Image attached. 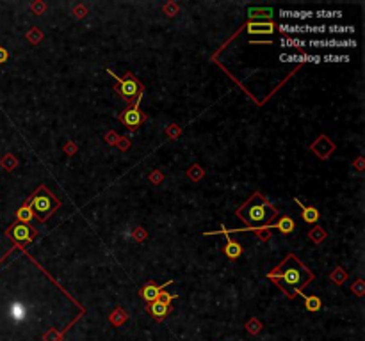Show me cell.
Wrapping results in <instances>:
<instances>
[{"instance_id": "16", "label": "cell", "mask_w": 365, "mask_h": 341, "mask_svg": "<svg viewBox=\"0 0 365 341\" xmlns=\"http://www.w3.org/2000/svg\"><path fill=\"white\" fill-rule=\"evenodd\" d=\"M250 18H273V9H250Z\"/></svg>"}, {"instance_id": "17", "label": "cell", "mask_w": 365, "mask_h": 341, "mask_svg": "<svg viewBox=\"0 0 365 341\" xmlns=\"http://www.w3.org/2000/svg\"><path fill=\"white\" fill-rule=\"evenodd\" d=\"M282 16H289V18H308V16H312V13H289V11H283Z\"/></svg>"}, {"instance_id": "2", "label": "cell", "mask_w": 365, "mask_h": 341, "mask_svg": "<svg viewBox=\"0 0 365 341\" xmlns=\"http://www.w3.org/2000/svg\"><path fill=\"white\" fill-rule=\"evenodd\" d=\"M237 215L250 226V229H262V227L269 229L278 212L269 201L264 199L262 194L257 192L246 201L244 206L237 210Z\"/></svg>"}, {"instance_id": "1", "label": "cell", "mask_w": 365, "mask_h": 341, "mask_svg": "<svg viewBox=\"0 0 365 341\" xmlns=\"http://www.w3.org/2000/svg\"><path fill=\"white\" fill-rule=\"evenodd\" d=\"M267 277L271 279V281H275L276 286L287 297L294 298L298 293H301L303 288L308 286V282L314 279V274L296 256L289 254L275 270H271L267 274Z\"/></svg>"}, {"instance_id": "18", "label": "cell", "mask_w": 365, "mask_h": 341, "mask_svg": "<svg viewBox=\"0 0 365 341\" xmlns=\"http://www.w3.org/2000/svg\"><path fill=\"white\" fill-rule=\"evenodd\" d=\"M173 298H177V295H171V293H164V291H161V295H159V298H157V300L164 302V304H169V302H171Z\"/></svg>"}, {"instance_id": "7", "label": "cell", "mask_w": 365, "mask_h": 341, "mask_svg": "<svg viewBox=\"0 0 365 341\" xmlns=\"http://www.w3.org/2000/svg\"><path fill=\"white\" fill-rule=\"evenodd\" d=\"M166 284H168V282H166ZM166 284H153V282H146L145 286H143V290H141V297L145 298L146 302L157 300L159 295H161V291L164 290Z\"/></svg>"}, {"instance_id": "5", "label": "cell", "mask_w": 365, "mask_h": 341, "mask_svg": "<svg viewBox=\"0 0 365 341\" xmlns=\"http://www.w3.org/2000/svg\"><path fill=\"white\" fill-rule=\"evenodd\" d=\"M139 103H141V98H138L129 109L123 110V112L119 114V121H121L125 126H129V128H136V126H139L141 123H145V119H146L145 114H143L141 109H139Z\"/></svg>"}, {"instance_id": "10", "label": "cell", "mask_w": 365, "mask_h": 341, "mask_svg": "<svg viewBox=\"0 0 365 341\" xmlns=\"http://www.w3.org/2000/svg\"><path fill=\"white\" fill-rule=\"evenodd\" d=\"M248 32L250 34H273L275 27H273V24H267V22H264V24H250L248 25Z\"/></svg>"}, {"instance_id": "12", "label": "cell", "mask_w": 365, "mask_h": 341, "mask_svg": "<svg viewBox=\"0 0 365 341\" xmlns=\"http://www.w3.org/2000/svg\"><path fill=\"white\" fill-rule=\"evenodd\" d=\"M226 242H228V243H226V245H224V254H226L230 259L239 258L240 252H242V247H240L239 243H237L235 240H232V238H228Z\"/></svg>"}, {"instance_id": "6", "label": "cell", "mask_w": 365, "mask_h": 341, "mask_svg": "<svg viewBox=\"0 0 365 341\" xmlns=\"http://www.w3.org/2000/svg\"><path fill=\"white\" fill-rule=\"evenodd\" d=\"M36 229H32L29 224H22V222H16L11 226L9 229V236H11L15 242L22 243V245H27V243L32 242V238L36 236Z\"/></svg>"}, {"instance_id": "19", "label": "cell", "mask_w": 365, "mask_h": 341, "mask_svg": "<svg viewBox=\"0 0 365 341\" xmlns=\"http://www.w3.org/2000/svg\"><path fill=\"white\" fill-rule=\"evenodd\" d=\"M8 57H9L8 50H6V48H0V64H4L6 61H8Z\"/></svg>"}, {"instance_id": "9", "label": "cell", "mask_w": 365, "mask_h": 341, "mask_svg": "<svg viewBox=\"0 0 365 341\" xmlns=\"http://www.w3.org/2000/svg\"><path fill=\"white\" fill-rule=\"evenodd\" d=\"M296 204L301 206V213H303V220L308 224H315L319 220V210L314 206H306V204L301 203V199H294Z\"/></svg>"}, {"instance_id": "14", "label": "cell", "mask_w": 365, "mask_h": 341, "mask_svg": "<svg viewBox=\"0 0 365 341\" xmlns=\"http://www.w3.org/2000/svg\"><path fill=\"white\" fill-rule=\"evenodd\" d=\"M11 316L15 318V320H24V318L27 316V307H25V304L15 302L11 306Z\"/></svg>"}, {"instance_id": "8", "label": "cell", "mask_w": 365, "mask_h": 341, "mask_svg": "<svg viewBox=\"0 0 365 341\" xmlns=\"http://www.w3.org/2000/svg\"><path fill=\"white\" fill-rule=\"evenodd\" d=\"M148 311H150V314H152L153 318H157V320H162L164 316H168V313H169V304H164V302H161V300H153V302H150Z\"/></svg>"}, {"instance_id": "11", "label": "cell", "mask_w": 365, "mask_h": 341, "mask_svg": "<svg viewBox=\"0 0 365 341\" xmlns=\"http://www.w3.org/2000/svg\"><path fill=\"white\" fill-rule=\"evenodd\" d=\"M275 227H278V231L282 233V235H291V233L296 229V224L291 217H282V219L276 222Z\"/></svg>"}, {"instance_id": "15", "label": "cell", "mask_w": 365, "mask_h": 341, "mask_svg": "<svg viewBox=\"0 0 365 341\" xmlns=\"http://www.w3.org/2000/svg\"><path fill=\"white\" fill-rule=\"evenodd\" d=\"M305 298V307L308 311H319L321 309V298L319 297H315V295H312V297H308V295H306V297H303Z\"/></svg>"}, {"instance_id": "13", "label": "cell", "mask_w": 365, "mask_h": 341, "mask_svg": "<svg viewBox=\"0 0 365 341\" xmlns=\"http://www.w3.org/2000/svg\"><path fill=\"white\" fill-rule=\"evenodd\" d=\"M16 219L20 220L22 224H29V222H32V219H34V212H32V208L29 206V203L27 204H24V206L16 212Z\"/></svg>"}, {"instance_id": "4", "label": "cell", "mask_w": 365, "mask_h": 341, "mask_svg": "<svg viewBox=\"0 0 365 341\" xmlns=\"http://www.w3.org/2000/svg\"><path fill=\"white\" fill-rule=\"evenodd\" d=\"M107 73H109L110 77L116 80V91H118L119 96H121V98L125 100L127 103H130V105H132V103L136 102L138 98H143V86L132 73L127 75L125 79L118 77V75L114 73V71H110V70H107Z\"/></svg>"}, {"instance_id": "3", "label": "cell", "mask_w": 365, "mask_h": 341, "mask_svg": "<svg viewBox=\"0 0 365 341\" xmlns=\"http://www.w3.org/2000/svg\"><path fill=\"white\" fill-rule=\"evenodd\" d=\"M29 206L32 208L34 217H38L41 222H45V220L59 208V201H57L55 196H52L45 187H40V190H38V192L31 197V201H29Z\"/></svg>"}]
</instances>
